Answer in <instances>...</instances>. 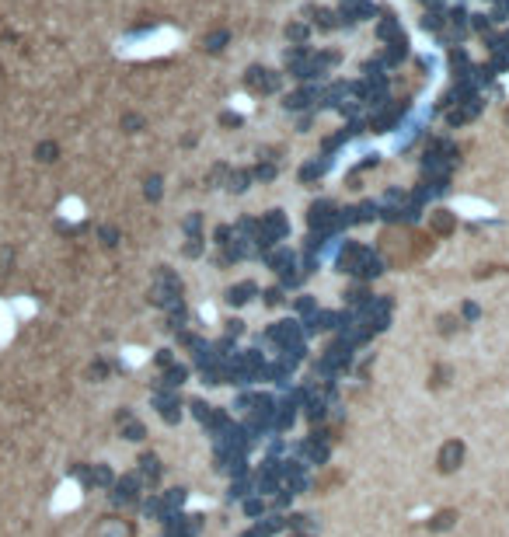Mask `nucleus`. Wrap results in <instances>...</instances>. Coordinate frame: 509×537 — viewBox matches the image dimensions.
Segmentation results:
<instances>
[{
  "instance_id": "nucleus-2",
  "label": "nucleus",
  "mask_w": 509,
  "mask_h": 537,
  "mask_svg": "<svg viewBox=\"0 0 509 537\" xmlns=\"http://www.w3.org/2000/svg\"><path fill=\"white\" fill-rule=\"evenodd\" d=\"M91 537H133V527L119 516H102L91 530Z\"/></svg>"
},
{
  "instance_id": "nucleus-8",
  "label": "nucleus",
  "mask_w": 509,
  "mask_h": 537,
  "mask_svg": "<svg viewBox=\"0 0 509 537\" xmlns=\"http://www.w3.org/2000/svg\"><path fill=\"white\" fill-rule=\"evenodd\" d=\"M230 109H237V112H244V115H248L255 105H251V98H248V95H234V98H230Z\"/></svg>"
},
{
  "instance_id": "nucleus-3",
  "label": "nucleus",
  "mask_w": 509,
  "mask_h": 537,
  "mask_svg": "<svg viewBox=\"0 0 509 537\" xmlns=\"http://www.w3.org/2000/svg\"><path fill=\"white\" fill-rule=\"evenodd\" d=\"M460 460H464V447H460L457 440L443 443V450H439V471H443V474H450V471H457V467H460Z\"/></svg>"
},
{
  "instance_id": "nucleus-5",
  "label": "nucleus",
  "mask_w": 509,
  "mask_h": 537,
  "mask_svg": "<svg viewBox=\"0 0 509 537\" xmlns=\"http://www.w3.org/2000/svg\"><path fill=\"white\" fill-rule=\"evenodd\" d=\"M453 206H457V209H464V213H467V216H481V213H485V216H488V213H492V209H488V206H481V202H474V199H457V202H453Z\"/></svg>"
},
{
  "instance_id": "nucleus-6",
  "label": "nucleus",
  "mask_w": 509,
  "mask_h": 537,
  "mask_svg": "<svg viewBox=\"0 0 509 537\" xmlns=\"http://www.w3.org/2000/svg\"><path fill=\"white\" fill-rule=\"evenodd\" d=\"M133 495H136V478H122V481L115 485V499H119V502H129Z\"/></svg>"
},
{
  "instance_id": "nucleus-9",
  "label": "nucleus",
  "mask_w": 509,
  "mask_h": 537,
  "mask_svg": "<svg viewBox=\"0 0 509 537\" xmlns=\"http://www.w3.org/2000/svg\"><path fill=\"white\" fill-rule=\"evenodd\" d=\"M450 523H453V513H450V509H443V513H436V520H433L429 527H433V530H446Z\"/></svg>"
},
{
  "instance_id": "nucleus-1",
  "label": "nucleus",
  "mask_w": 509,
  "mask_h": 537,
  "mask_svg": "<svg viewBox=\"0 0 509 537\" xmlns=\"http://www.w3.org/2000/svg\"><path fill=\"white\" fill-rule=\"evenodd\" d=\"M181 46V32L164 25V29H154L147 35H133V39H119L115 42V53L126 56V60H150V56H164L171 49Z\"/></svg>"
},
{
  "instance_id": "nucleus-4",
  "label": "nucleus",
  "mask_w": 509,
  "mask_h": 537,
  "mask_svg": "<svg viewBox=\"0 0 509 537\" xmlns=\"http://www.w3.org/2000/svg\"><path fill=\"white\" fill-rule=\"evenodd\" d=\"M88 485H112V471H108L105 464H95V467L88 471Z\"/></svg>"
},
{
  "instance_id": "nucleus-7",
  "label": "nucleus",
  "mask_w": 509,
  "mask_h": 537,
  "mask_svg": "<svg viewBox=\"0 0 509 537\" xmlns=\"http://www.w3.org/2000/svg\"><path fill=\"white\" fill-rule=\"evenodd\" d=\"M63 216H67V220H81V216H84V206H81L77 199H70V202H63Z\"/></svg>"
}]
</instances>
